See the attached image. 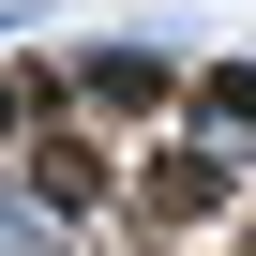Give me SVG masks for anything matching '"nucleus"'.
Masks as SVG:
<instances>
[{
	"mask_svg": "<svg viewBox=\"0 0 256 256\" xmlns=\"http://www.w3.org/2000/svg\"><path fill=\"white\" fill-rule=\"evenodd\" d=\"M120 211H136L151 241H196V226L241 211V166H226V151H151L136 181H120Z\"/></svg>",
	"mask_w": 256,
	"mask_h": 256,
	"instance_id": "obj_1",
	"label": "nucleus"
},
{
	"mask_svg": "<svg viewBox=\"0 0 256 256\" xmlns=\"http://www.w3.org/2000/svg\"><path fill=\"white\" fill-rule=\"evenodd\" d=\"M16 181H30L46 226H106L120 211V166H106V136H76V120H46V136L16 151Z\"/></svg>",
	"mask_w": 256,
	"mask_h": 256,
	"instance_id": "obj_2",
	"label": "nucleus"
},
{
	"mask_svg": "<svg viewBox=\"0 0 256 256\" xmlns=\"http://www.w3.org/2000/svg\"><path fill=\"white\" fill-rule=\"evenodd\" d=\"M76 90H90V106H166V76H151V60H90Z\"/></svg>",
	"mask_w": 256,
	"mask_h": 256,
	"instance_id": "obj_3",
	"label": "nucleus"
},
{
	"mask_svg": "<svg viewBox=\"0 0 256 256\" xmlns=\"http://www.w3.org/2000/svg\"><path fill=\"white\" fill-rule=\"evenodd\" d=\"M16 106H46V76H0V120H16Z\"/></svg>",
	"mask_w": 256,
	"mask_h": 256,
	"instance_id": "obj_4",
	"label": "nucleus"
},
{
	"mask_svg": "<svg viewBox=\"0 0 256 256\" xmlns=\"http://www.w3.org/2000/svg\"><path fill=\"white\" fill-rule=\"evenodd\" d=\"M226 256H256V226H241V241H226Z\"/></svg>",
	"mask_w": 256,
	"mask_h": 256,
	"instance_id": "obj_5",
	"label": "nucleus"
}]
</instances>
